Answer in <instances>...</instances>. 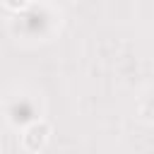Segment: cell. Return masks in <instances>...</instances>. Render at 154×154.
<instances>
[{
    "label": "cell",
    "mask_w": 154,
    "mask_h": 154,
    "mask_svg": "<svg viewBox=\"0 0 154 154\" xmlns=\"http://www.w3.org/2000/svg\"><path fill=\"white\" fill-rule=\"evenodd\" d=\"M2 2H5L10 10H24V7H26L31 0H2Z\"/></svg>",
    "instance_id": "7a4b0ae2"
},
{
    "label": "cell",
    "mask_w": 154,
    "mask_h": 154,
    "mask_svg": "<svg viewBox=\"0 0 154 154\" xmlns=\"http://www.w3.org/2000/svg\"><path fill=\"white\" fill-rule=\"evenodd\" d=\"M48 137H51V128H48L43 120H36V123H31V125L24 130L22 144H24V149H29V152H41V149L48 144Z\"/></svg>",
    "instance_id": "6da1fadb"
}]
</instances>
